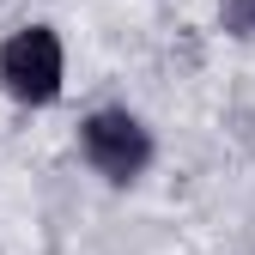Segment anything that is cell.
I'll use <instances>...</instances> for the list:
<instances>
[{"label": "cell", "mask_w": 255, "mask_h": 255, "mask_svg": "<svg viewBox=\"0 0 255 255\" xmlns=\"http://www.w3.org/2000/svg\"><path fill=\"white\" fill-rule=\"evenodd\" d=\"M61 79H67V55H61V37L49 24H24L0 43V85L6 98L43 110L61 98Z\"/></svg>", "instance_id": "obj_1"}, {"label": "cell", "mask_w": 255, "mask_h": 255, "mask_svg": "<svg viewBox=\"0 0 255 255\" xmlns=\"http://www.w3.org/2000/svg\"><path fill=\"white\" fill-rule=\"evenodd\" d=\"M79 152H85V164L104 182H134L152 164V134L128 110H91L79 122Z\"/></svg>", "instance_id": "obj_2"}, {"label": "cell", "mask_w": 255, "mask_h": 255, "mask_svg": "<svg viewBox=\"0 0 255 255\" xmlns=\"http://www.w3.org/2000/svg\"><path fill=\"white\" fill-rule=\"evenodd\" d=\"M225 30L255 37V0H225Z\"/></svg>", "instance_id": "obj_3"}]
</instances>
